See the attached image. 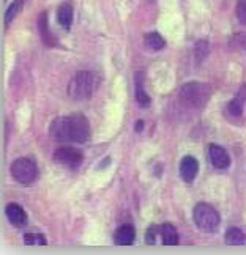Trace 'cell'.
<instances>
[{
	"label": "cell",
	"instance_id": "6da1fadb",
	"mask_svg": "<svg viewBox=\"0 0 246 255\" xmlns=\"http://www.w3.org/2000/svg\"><path fill=\"white\" fill-rule=\"evenodd\" d=\"M49 135L58 142L84 143L90 137V123L82 114L57 117L49 126Z\"/></svg>",
	"mask_w": 246,
	"mask_h": 255
},
{
	"label": "cell",
	"instance_id": "7a4b0ae2",
	"mask_svg": "<svg viewBox=\"0 0 246 255\" xmlns=\"http://www.w3.org/2000/svg\"><path fill=\"white\" fill-rule=\"evenodd\" d=\"M100 84V77L92 71H81L74 74L70 85H68V95L76 101L88 100Z\"/></svg>",
	"mask_w": 246,
	"mask_h": 255
},
{
	"label": "cell",
	"instance_id": "3957f363",
	"mask_svg": "<svg viewBox=\"0 0 246 255\" xmlns=\"http://www.w3.org/2000/svg\"><path fill=\"white\" fill-rule=\"evenodd\" d=\"M180 101L194 109L204 107L210 96V87L202 82H188L180 88Z\"/></svg>",
	"mask_w": 246,
	"mask_h": 255
},
{
	"label": "cell",
	"instance_id": "277c9868",
	"mask_svg": "<svg viewBox=\"0 0 246 255\" xmlns=\"http://www.w3.org/2000/svg\"><path fill=\"white\" fill-rule=\"evenodd\" d=\"M193 219L196 222V225L207 233H213L218 230L220 227V214L216 211L212 205L207 203H198L193 210Z\"/></svg>",
	"mask_w": 246,
	"mask_h": 255
},
{
	"label": "cell",
	"instance_id": "5b68a950",
	"mask_svg": "<svg viewBox=\"0 0 246 255\" xmlns=\"http://www.w3.org/2000/svg\"><path fill=\"white\" fill-rule=\"evenodd\" d=\"M13 178L21 184H32L38 178V167L32 159L19 158L11 164Z\"/></svg>",
	"mask_w": 246,
	"mask_h": 255
},
{
	"label": "cell",
	"instance_id": "8992f818",
	"mask_svg": "<svg viewBox=\"0 0 246 255\" xmlns=\"http://www.w3.org/2000/svg\"><path fill=\"white\" fill-rule=\"evenodd\" d=\"M54 161L58 162L63 167H70V169H76L79 167L84 161V154L73 148V146H62V148L55 150L54 153Z\"/></svg>",
	"mask_w": 246,
	"mask_h": 255
},
{
	"label": "cell",
	"instance_id": "52a82bcc",
	"mask_svg": "<svg viewBox=\"0 0 246 255\" xmlns=\"http://www.w3.org/2000/svg\"><path fill=\"white\" fill-rule=\"evenodd\" d=\"M5 214H6L8 221L17 229L25 227L27 222H28L25 211L22 210V207H19L17 203H8L6 208H5Z\"/></svg>",
	"mask_w": 246,
	"mask_h": 255
},
{
	"label": "cell",
	"instance_id": "ba28073f",
	"mask_svg": "<svg viewBox=\"0 0 246 255\" xmlns=\"http://www.w3.org/2000/svg\"><path fill=\"white\" fill-rule=\"evenodd\" d=\"M209 154H210L212 164L215 165L216 169H228L231 165V158H229L228 151H226L223 146L212 143L209 146Z\"/></svg>",
	"mask_w": 246,
	"mask_h": 255
},
{
	"label": "cell",
	"instance_id": "9c48e42d",
	"mask_svg": "<svg viewBox=\"0 0 246 255\" xmlns=\"http://www.w3.org/2000/svg\"><path fill=\"white\" fill-rule=\"evenodd\" d=\"M199 172V164L196 161L193 156H185L180 162V176L182 180L186 183H191L194 181L196 175Z\"/></svg>",
	"mask_w": 246,
	"mask_h": 255
},
{
	"label": "cell",
	"instance_id": "30bf717a",
	"mask_svg": "<svg viewBox=\"0 0 246 255\" xmlns=\"http://www.w3.org/2000/svg\"><path fill=\"white\" fill-rule=\"evenodd\" d=\"M38 28H40V35H41V40L46 46L49 47H54L57 46V38L55 35L49 30V24H47V13L41 11L40 17H38Z\"/></svg>",
	"mask_w": 246,
	"mask_h": 255
},
{
	"label": "cell",
	"instance_id": "8fae6325",
	"mask_svg": "<svg viewBox=\"0 0 246 255\" xmlns=\"http://www.w3.org/2000/svg\"><path fill=\"white\" fill-rule=\"evenodd\" d=\"M57 21L65 30H70L73 24V5L70 2H63L57 9Z\"/></svg>",
	"mask_w": 246,
	"mask_h": 255
},
{
	"label": "cell",
	"instance_id": "7c38bea8",
	"mask_svg": "<svg viewBox=\"0 0 246 255\" xmlns=\"http://www.w3.org/2000/svg\"><path fill=\"white\" fill-rule=\"evenodd\" d=\"M136 238V230L131 224H125L115 232V243L120 246H130Z\"/></svg>",
	"mask_w": 246,
	"mask_h": 255
},
{
	"label": "cell",
	"instance_id": "4fadbf2b",
	"mask_svg": "<svg viewBox=\"0 0 246 255\" xmlns=\"http://www.w3.org/2000/svg\"><path fill=\"white\" fill-rule=\"evenodd\" d=\"M160 237L163 238V244L166 246H175L179 244V233L171 224H163L160 227Z\"/></svg>",
	"mask_w": 246,
	"mask_h": 255
},
{
	"label": "cell",
	"instance_id": "5bb4252c",
	"mask_svg": "<svg viewBox=\"0 0 246 255\" xmlns=\"http://www.w3.org/2000/svg\"><path fill=\"white\" fill-rule=\"evenodd\" d=\"M134 87H136V100H137V103H139V106H142V107L150 106V96L147 95L145 88H144L141 73H137L134 77Z\"/></svg>",
	"mask_w": 246,
	"mask_h": 255
},
{
	"label": "cell",
	"instance_id": "9a60e30c",
	"mask_svg": "<svg viewBox=\"0 0 246 255\" xmlns=\"http://www.w3.org/2000/svg\"><path fill=\"white\" fill-rule=\"evenodd\" d=\"M224 238H226V243H228V244H232V246H239V244H245L246 235L240 229H237V227H231L228 232H226Z\"/></svg>",
	"mask_w": 246,
	"mask_h": 255
},
{
	"label": "cell",
	"instance_id": "2e32d148",
	"mask_svg": "<svg viewBox=\"0 0 246 255\" xmlns=\"http://www.w3.org/2000/svg\"><path fill=\"white\" fill-rule=\"evenodd\" d=\"M144 40H145L147 47H150L152 51H161V49H164V47H166L164 38H163L160 33H156V32L147 33V35L144 36Z\"/></svg>",
	"mask_w": 246,
	"mask_h": 255
},
{
	"label": "cell",
	"instance_id": "e0dca14e",
	"mask_svg": "<svg viewBox=\"0 0 246 255\" xmlns=\"http://www.w3.org/2000/svg\"><path fill=\"white\" fill-rule=\"evenodd\" d=\"M24 3H25L24 0H14V2L6 8V11H5V25H8L9 22H11L13 19L16 17V14H19V11L22 9Z\"/></svg>",
	"mask_w": 246,
	"mask_h": 255
},
{
	"label": "cell",
	"instance_id": "ac0fdd59",
	"mask_svg": "<svg viewBox=\"0 0 246 255\" xmlns=\"http://www.w3.org/2000/svg\"><path fill=\"white\" fill-rule=\"evenodd\" d=\"M207 55H209V43H207L205 40H199L198 43H196V46H194V57H196V60L202 62Z\"/></svg>",
	"mask_w": 246,
	"mask_h": 255
},
{
	"label": "cell",
	"instance_id": "d6986e66",
	"mask_svg": "<svg viewBox=\"0 0 246 255\" xmlns=\"http://www.w3.org/2000/svg\"><path fill=\"white\" fill-rule=\"evenodd\" d=\"M24 243L27 244V246H44L46 238L43 237V235H38V233H25Z\"/></svg>",
	"mask_w": 246,
	"mask_h": 255
},
{
	"label": "cell",
	"instance_id": "ffe728a7",
	"mask_svg": "<svg viewBox=\"0 0 246 255\" xmlns=\"http://www.w3.org/2000/svg\"><path fill=\"white\" fill-rule=\"evenodd\" d=\"M243 112V100L239 96H235L234 100L228 104V114L234 115V117H240Z\"/></svg>",
	"mask_w": 246,
	"mask_h": 255
},
{
	"label": "cell",
	"instance_id": "44dd1931",
	"mask_svg": "<svg viewBox=\"0 0 246 255\" xmlns=\"http://www.w3.org/2000/svg\"><path fill=\"white\" fill-rule=\"evenodd\" d=\"M231 46L234 49H240V51H246V33H237L231 38Z\"/></svg>",
	"mask_w": 246,
	"mask_h": 255
},
{
	"label": "cell",
	"instance_id": "7402d4cb",
	"mask_svg": "<svg viewBox=\"0 0 246 255\" xmlns=\"http://www.w3.org/2000/svg\"><path fill=\"white\" fill-rule=\"evenodd\" d=\"M235 14H237L240 24L246 25V0H239L237 8H235Z\"/></svg>",
	"mask_w": 246,
	"mask_h": 255
},
{
	"label": "cell",
	"instance_id": "603a6c76",
	"mask_svg": "<svg viewBox=\"0 0 246 255\" xmlns=\"http://www.w3.org/2000/svg\"><path fill=\"white\" fill-rule=\"evenodd\" d=\"M160 235V227H156V225H152V227L147 230V243L149 244H155V240L156 237Z\"/></svg>",
	"mask_w": 246,
	"mask_h": 255
},
{
	"label": "cell",
	"instance_id": "cb8c5ba5",
	"mask_svg": "<svg viewBox=\"0 0 246 255\" xmlns=\"http://www.w3.org/2000/svg\"><path fill=\"white\" fill-rule=\"evenodd\" d=\"M142 129H144V122H142V120H137V122H136V131H137V132H141Z\"/></svg>",
	"mask_w": 246,
	"mask_h": 255
},
{
	"label": "cell",
	"instance_id": "d4e9b609",
	"mask_svg": "<svg viewBox=\"0 0 246 255\" xmlns=\"http://www.w3.org/2000/svg\"><path fill=\"white\" fill-rule=\"evenodd\" d=\"M24 2H27V0H24Z\"/></svg>",
	"mask_w": 246,
	"mask_h": 255
}]
</instances>
